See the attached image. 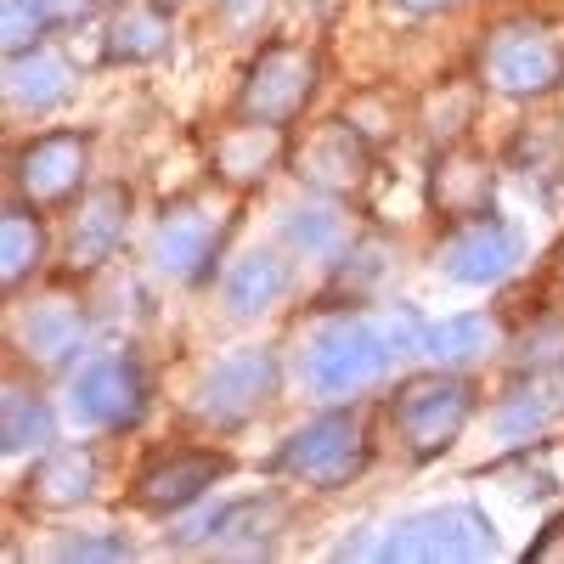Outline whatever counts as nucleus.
Instances as JSON below:
<instances>
[{
    "instance_id": "nucleus-1",
    "label": "nucleus",
    "mask_w": 564,
    "mask_h": 564,
    "mask_svg": "<svg viewBox=\"0 0 564 564\" xmlns=\"http://www.w3.org/2000/svg\"><path fill=\"white\" fill-rule=\"evenodd\" d=\"M384 367H390V345L361 316H327L300 356L305 384L322 401H356L361 390H372L384 379Z\"/></svg>"
},
{
    "instance_id": "nucleus-2",
    "label": "nucleus",
    "mask_w": 564,
    "mask_h": 564,
    "mask_svg": "<svg viewBox=\"0 0 564 564\" xmlns=\"http://www.w3.org/2000/svg\"><path fill=\"white\" fill-rule=\"evenodd\" d=\"M480 85L497 90V97H513V102H531V97H547V90L564 79V45L531 23V18H513V23H497L486 40H480Z\"/></svg>"
},
{
    "instance_id": "nucleus-3",
    "label": "nucleus",
    "mask_w": 564,
    "mask_h": 564,
    "mask_svg": "<svg viewBox=\"0 0 564 564\" xmlns=\"http://www.w3.org/2000/svg\"><path fill=\"white\" fill-rule=\"evenodd\" d=\"M475 417V384L457 379L452 367L441 372H423V379H406L395 395H390V423L401 446L423 463V457H441L457 435L463 423Z\"/></svg>"
},
{
    "instance_id": "nucleus-4",
    "label": "nucleus",
    "mask_w": 564,
    "mask_h": 564,
    "mask_svg": "<svg viewBox=\"0 0 564 564\" xmlns=\"http://www.w3.org/2000/svg\"><path fill=\"white\" fill-rule=\"evenodd\" d=\"M276 468L294 475L300 486H316V491H339L350 486L361 468H367V430L356 412H322L311 417L305 430H294L276 452Z\"/></svg>"
},
{
    "instance_id": "nucleus-5",
    "label": "nucleus",
    "mask_w": 564,
    "mask_h": 564,
    "mask_svg": "<svg viewBox=\"0 0 564 564\" xmlns=\"http://www.w3.org/2000/svg\"><path fill=\"white\" fill-rule=\"evenodd\" d=\"M497 553V531L480 508L468 502H446L430 513H412L401 520L384 542L379 558H406V564H468V558H491Z\"/></svg>"
},
{
    "instance_id": "nucleus-6",
    "label": "nucleus",
    "mask_w": 564,
    "mask_h": 564,
    "mask_svg": "<svg viewBox=\"0 0 564 564\" xmlns=\"http://www.w3.org/2000/svg\"><path fill=\"white\" fill-rule=\"evenodd\" d=\"M311 90H316V52L276 40L249 63L243 90H238V113L254 124H289L294 113H305Z\"/></svg>"
},
{
    "instance_id": "nucleus-7",
    "label": "nucleus",
    "mask_w": 564,
    "mask_h": 564,
    "mask_svg": "<svg viewBox=\"0 0 564 564\" xmlns=\"http://www.w3.org/2000/svg\"><path fill=\"white\" fill-rule=\"evenodd\" d=\"M282 384V367L271 350L249 345V350H231L226 361H215L198 384V417L215 423V430H238L249 423Z\"/></svg>"
},
{
    "instance_id": "nucleus-8",
    "label": "nucleus",
    "mask_w": 564,
    "mask_h": 564,
    "mask_svg": "<svg viewBox=\"0 0 564 564\" xmlns=\"http://www.w3.org/2000/svg\"><path fill=\"white\" fill-rule=\"evenodd\" d=\"M141 412H148V379L130 356H97L74 372L68 417L79 430H130Z\"/></svg>"
},
{
    "instance_id": "nucleus-9",
    "label": "nucleus",
    "mask_w": 564,
    "mask_h": 564,
    "mask_svg": "<svg viewBox=\"0 0 564 564\" xmlns=\"http://www.w3.org/2000/svg\"><path fill=\"white\" fill-rule=\"evenodd\" d=\"M85 164H90V141H85V135H74V130L34 135L29 148H18V159H12L18 198L34 204V209L68 204L79 186H85Z\"/></svg>"
},
{
    "instance_id": "nucleus-10",
    "label": "nucleus",
    "mask_w": 564,
    "mask_h": 564,
    "mask_svg": "<svg viewBox=\"0 0 564 564\" xmlns=\"http://www.w3.org/2000/svg\"><path fill=\"white\" fill-rule=\"evenodd\" d=\"M435 260L452 282H463V289H491V282H502L513 271V260H520V231L497 215L457 220Z\"/></svg>"
},
{
    "instance_id": "nucleus-11",
    "label": "nucleus",
    "mask_w": 564,
    "mask_h": 564,
    "mask_svg": "<svg viewBox=\"0 0 564 564\" xmlns=\"http://www.w3.org/2000/svg\"><path fill=\"white\" fill-rule=\"evenodd\" d=\"M124 226H130V193L119 181H102L79 198L74 220H68V265L74 271H97L119 254L124 243Z\"/></svg>"
},
{
    "instance_id": "nucleus-12",
    "label": "nucleus",
    "mask_w": 564,
    "mask_h": 564,
    "mask_svg": "<svg viewBox=\"0 0 564 564\" xmlns=\"http://www.w3.org/2000/svg\"><path fill=\"white\" fill-rule=\"evenodd\" d=\"M220 220L204 209V204H175L164 209V220L153 226V265L175 282H193L209 271L215 249H220Z\"/></svg>"
},
{
    "instance_id": "nucleus-13",
    "label": "nucleus",
    "mask_w": 564,
    "mask_h": 564,
    "mask_svg": "<svg viewBox=\"0 0 564 564\" xmlns=\"http://www.w3.org/2000/svg\"><path fill=\"white\" fill-rule=\"evenodd\" d=\"M220 475H226V457L220 452H175V457H159L153 468H141L135 508H148V513H181V508H193Z\"/></svg>"
},
{
    "instance_id": "nucleus-14",
    "label": "nucleus",
    "mask_w": 564,
    "mask_h": 564,
    "mask_svg": "<svg viewBox=\"0 0 564 564\" xmlns=\"http://www.w3.org/2000/svg\"><path fill=\"white\" fill-rule=\"evenodd\" d=\"M294 164H300L294 175L305 186H316V193H327V198H339V193H356L361 175H367V141H361V130L350 119H339V124L316 130L305 148H300Z\"/></svg>"
},
{
    "instance_id": "nucleus-15",
    "label": "nucleus",
    "mask_w": 564,
    "mask_h": 564,
    "mask_svg": "<svg viewBox=\"0 0 564 564\" xmlns=\"http://www.w3.org/2000/svg\"><path fill=\"white\" fill-rule=\"evenodd\" d=\"M90 491H97V457H90V446L40 452V463L29 468V480H23V497L34 508H79Z\"/></svg>"
},
{
    "instance_id": "nucleus-16",
    "label": "nucleus",
    "mask_w": 564,
    "mask_h": 564,
    "mask_svg": "<svg viewBox=\"0 0 564 564\" xmlns=\"http://www.w3.org/2000/svg\"><path fill=\"white\" fill-rule=\"evenodd\" d=\"M430 204L446 220H475L491 209V164L480 153H441L430 170Z\"/></svg>"
},
{
    "instance_id": "nucleus-17",
    "label": "nucleus",
    "mask_w": 564,
    "mask_h": 564,
    "mask_svg": "<svg viewBox=\"0 0 564 564\" xmlns=\"http://www.w3.org/2000/svg\"><path fill=\"white\" fill-rule=\"evenodd\" d=\"M170 12L159 0H124V7L108 18L102 34V57L108 63H159L170 52Z\"/></svg>"
},
{
    "instance_id": "nucleus-18",
    "label": "nucleus",
    "mask_w": 564,
    "mask_h": 564,
    "mask_svg": "<svg viewBox=\"0 0 564 564\" xmlns=\"http://www.w3.org/2000/svg\"><path fill=\"white\" fill-rule=\"evenodd\" d=\"M85 345H90V327H85L79 305H68V300H40L23 316V350L40 367H68L85 356Z\"/></svg>"
},
{
    "instance_id": "nucleus-19",
    "label": "nucleus",
    "mask_w": 564,
    "mask_h": 564,
    "mask_svg": "<svg viewBox=\"0 0 564 564\" xmlns=\"http://www.w3.org/2000/svg\"><path fill=\"white\" fill-rule=\"evenodd\" d=\"M276 159H282V124H254V119H243V124H231V130L215 141V170H220V181H231V186L265 181V175L276 170Z\"/></svg>"
},
{
    "instance_id": "nucleus-20",
    "label": "nucleus",
    "mask_w": 564,
    "mask_h": 564,
    "mask_svg": "<svg viewBox=\"0 0 564 564\" xmlns=\"http://www.w3.org/2000/svg\"><path fill=\"white\" fill-rule=\"evenodd\" d=\"M68 90H74V68L57 52H45V45L7 57V97H12V108L45 113V108L68 102Z\"/></svg>"
},
{
    "instance_id": "nucleus-21",
    "label": "nucleus",
    "mask_w": 564,
    "mask_h": 564,
    "mask_svg": "<svg viewBox=\"0 0 564 564\" xmlns=\"http://www.w3.org/2000/svg\"><path fill=\"white\" fill-rule=\"evenodd\" d=\"M282 294H289V265L276 254H243L220 282V300L231 316H265Z\"/></svg>"
},
{
    "instance_id": "nucleus-22",
    "label": "nucleus",
    "mask_w": 564,
    "mask_h": 564,
    "mask_svg": "<svg viewBox=\"0 0 564 564\" xmlns=\"http://www.w3.org/2000/svg\"><path fill=\"white\" fill-rule=\"evenodd\" d=\"M45 265V226L34 215V204H7V220H0V282L7 294H18L23 282Z\"/></svg>"
},
{
    "instance_id": "nucleus-23",
    "label": "nucleus",
    "mask_w": 564,
    "mask_h": 564,
    "mask_svg": "<svg viewBox=\"0 0 564 564\" xmlns=\"http://www.w3.org/2000/svg\"><path fill=\"white\" fill-rule=\"evenodd\" d=\"M497 350V322L491 316H441L423 327V356H430L435 367H468Z\"/></svg>"
},
{
    "instance_id": "nucleus-24",
    "label": "nucleus",
    "mask_w": 564,
    "mask_h": 564,
    "mask_svg": "<svg viewBox=\"0 0 564 564\" xmlns=\"http://www.w3.org/2000/svg\"><path fill=\"white\" fill-rule=\"evenodd\" d=\"M52 441H57L52 406H45L34 390H23V384H7V401H0V446H7V457L52 452Z\"/></svg>"
},
{
    "instance_id": "nucleus-25",
    "label": "nucleus",
    "mask_w": 564,
    "mask_h": 564,
    "mask_svg": "<svg viewBox=\"0 0 564 564\" xmlns=\"http://www.w3.org/2000/svg\"><path fill=\"white\" fill-rule=\"evenodd\" d=\"M282 238H289V249H300L305 260H334L350 238V226L334 204H300L282 215Z\"/></svg>"
},
{
    "instance_id": "nucleus-26",
    "label": "nucleus",
    "mask_w": 564,
    "mask_h": 564,
    "mask_svg": "<svg viewBox=\"0 0 564 564\" xmlns=\"http://www.w3.org/2000/svg\"><path fill=\"white\" fill-rule=\"evenodd\" d=\"M553 423V406H547V395H536V390H520V395H508L502 406H497V435L502 441H531V435H542Z\"/></svg>"
},
{
    "instance_id": "nucleus-27",
    "label": "nucleus",
    "mask_w": 564,
    "mask_h": 564,
    "mask_svg": "<svg viewBox=\"0 0 564 564\" xmlns=\"http://www.w3.org/2000/svg\"><path fill=\"white\" fill-rule=\"evenodd\" d=\"M45 29H52V18H45L34 0H7V57L34 52Z\"/></svg>"
},
{
    "instance_id": "nucleus-28",
    "label": "nucleus",
    "mask_w": 564,
    "mask_h": 564,
    "mask_svg": "<svg viewBox=\"0 0 564 564\" xmlns=\"http://www.w3.org/2000/svg\"><path fill=\"white\" fill-rule=\"evenodd\" d=\"M423 327H430V322H417L412 305H395V311L379 322V334H384L390 356H423Z\"/></svg>"
},
{
    "instance_id": "nucleus-29",
    "label": "nucleus",
    "mask_w": 564,
    "mask_h": 564,
    "mask_svg": "<svg viewBox=\"0 0 564 564\" xmlns=\"http://www.w3.org/2000/svg\"><path fill=\"white\" fill-rule=\"evenodd\" d=\"M57 558H130V542L119 536H74V542H57Z\"/></svg>"
},
{
    "instance_id": "nucleus-30",
    "label": "nucleus",
    "mask_w": 564,
    "mask_h": 564,
    "mask_svg": "<svg viewBox=\"0 0 564 564\" xmlns=\"http://www.w3.org/2000/svg\"><path fill=\"white\" fill-rule=\"evenodd\" d=\"M525 558H536V564H564V520H553V525L525 547Z\"/></svg>"
},
{
    "instance_id": "nucleus-31",
    "label": "nucleus",
    "mask_w": 564,
    "mask_h": 564,
    "mask_svg": "<svg viewBox=\"0 0 564 564\" xmlns=\"http://www.w3.org/2000/svg\"><path fill=\"white\" fill-rule=\"evenodd\" d=\"M401 12H412V18H430V12H446V7H457V0H395Z\"/></svg>"
}]
</instances>
